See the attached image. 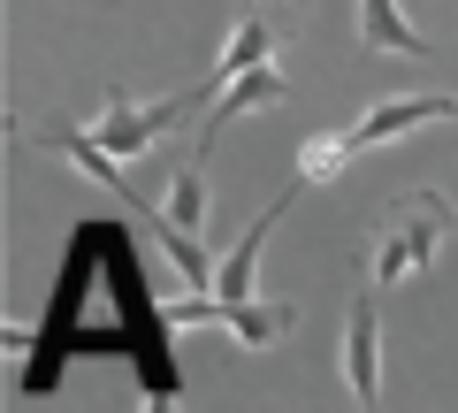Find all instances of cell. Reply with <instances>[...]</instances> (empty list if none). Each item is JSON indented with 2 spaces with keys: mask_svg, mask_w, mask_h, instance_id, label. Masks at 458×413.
Listing matches in <instances>:
<instances>
[{
  "mask_svg": "<svg viewBox=\"0 0 458 413\" xmlns=\"http://www.w3.org/2000/svg\"><path fill=\"white\" fill-rule=\"evenodd\" d=\"M451 199L443 192H405V199H390L382 207V222H375V245H367V283L375 291H390V283H405V276H420L428 261H436V245L451 237Z\"/></svg>",
  "mask_w": 458,
  "mask_h": 413,
  "instance_id": "cell-1",
  "label": "cell"
},
{
  "mask_svg": "<svg viewBox=\"0 0 458 413\" xmlns=\"http://www.w3.org/2000/svg\"><path fill=\"white\" fill-rule=\"evenodd\" d=\"M191 108H199V92H168V99H153V108H131L123 92H107V108H99L92 131H99V146H107V153H123V161H131V153L161 146V138L176 131Z\"/></svg>",
  "mask_w": 458,
  "mask_h": 413,
  "instance_id": "cell-2",
  "label": "cell"
},
{
  "mask_svg": "<svg viewBox=\"0 0 458 413\" xmlns=\"http://www.w3.org/2000/svg\"><path fill=\"white\" fill-rule=\"evenodd\" d=\"M344 391H352V406H375L382 398V306L367 291L344 314Z\"/></svg>",
  "mask_w": 458,
  "mask_h": 413,
  "instance_id": "cell-3",
  "label": "cell"
},
{
  "mask_svg": "<svg viewBox=\"0 0 458 413\" xmlns=\"http://www.w3.org/2000/svg\"><path fill=\"white\" fill-rule=\"evenodd\" d=\"M291 92V77H283L276 62H260V69H245V77H229L222 92H214V108H207V123H199V153L214 146V138L229 131L237 116H260V108H276V99Z\"/></svg>",
  "mask_w": 458,
  "mask_h": 413,
  "instance_id": "cell-4",
  "label": "cell"
},
{
  "mask_svg": "<svg viewBox=\"0 0 458 413\" xmlns=\"http://www.w3.org/2000/svg\"><path fill=\"white\" fill-rule=\"evenodd\" d=\"M436 116H458V99H443V92H405V99H382V108H367L360 123H352V153H367V146H390V138H405V131H420V123H436Z\"/></svg>",
  "mask_w": 458,
  "mask_h": 413,
  "instance_id": "cell-5",
  "label": "cell"
},
{
  "mask_svg": "<svg viewBox=\"0 0 458 413\" xmlns=\"http://www.w3.org/2000/svg\"><path fill=\"white\" fill-rule=\"evenodd\" d=\"M31 146L62 153V161L77 168L84 184H99V192H123V207H138V199H131V184H123V153H107V146H99V131H69V123H62V131H47V123H38V131H31Z\"/></svg>",
  "mask_w": 458,
  "mask_h": 413,
  "instance_id": "cell-6",
  "label": "cell"
},
{
  "mask_svg": "<svg viewBox=\"0 0 458 413\" xmlns=\"http://www.w3.org/2000/svg\"><path fill=\"white\" fill-rule=\"evenodd\" d=\"M168 322H222L237 345H283L291 337V306H260V298H245V306H168Z\"/></svg>",
  "mask_w": 458,
  "mask_h": 413,
  "instance_id": "cell-7",
  "label": "cell"
},
{
  "mask_svg": "<svg viewBox=\"0 0 458 413\" xmlns=\"http://www.w3.org/2000/svg\"><path fill=\"white\" fill-rule=\"evenodd\" d=\"M291 192H306V176H298ZM291 192H283L276 207H267V215L252 222V230L237 237V245H229V261L214 268V298H222V306H245V298H252V276H260V245H267V230L283 222V207H291Z\"/></svg>",
  "mask_w": 458,
  "mask_h": 413,
  "instance_id": "cell-8",
  "label": "cell"
},
{
  "mask_svg": "<svg viewBox=\"0 0 458 413\" xmlns=\"http://www.w3.org/2000/svg\"><path fill=\"white\" fill-rule=\"evenodd\" d=\"M360 47L367 54L428 62V31H420V23H405V0H360Z\"/></svg>",
  "mask_w": 458,
  "mask_h": 413,
  "instance_id": "cell-9",
  "label": "cell"
},
{
  "mask_svg": "<svg viewBox=\"0 0 458 413\" xmlns=\"http://www.w3.org/2000/svg\"><path fill=\"white\" fill-rule=\"evenodd\" d=\"M260 62H276V23H267V16H245L237 31H229L222 62H214V92H222L229 77H245V69H260Z\"/></svg>",
  "mask_w": 458,
  "mask_h": 413,
  "instance_id": "cell-10",
  "label": "cell"
},
{
  "mask_svg": "<svg viewBox=\"0 0 458 413\" xmlns=\"http://www.w3.org/2000/svg\"><path fill=\"white\" fill-rule=\"evenodd\" d=\"M161 215H168V230H207V168H176V176H168V199H161Z\"/></svg>",
  "mask_w": 458,
  "mask_h": 413,
  "instance_id": "cell-11",
  "label": "cell"
},
{
  "mask_svg": "<svg viewBox=\"0 0 458 413\" xmlns=\"http://www.w3.org/2000/svg\"><path fill=\"white\" fill-rule=\"evenodd\" d=\"M352 161V138L344 131H328V138H306V146H298V176L306 184H336V168Z\"/></svg>",
  "mask_w": 458,
  "mask_h": 413,
  "instance_id": "cell-12",
  "label": "cell"
}]
</instances>
